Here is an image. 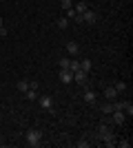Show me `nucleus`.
I'll use <instances>...</instances> for the list:
<instances>
[{
    "label": "nucleus",
    "mask_w": 133,
    "mask_h": 148,
    "mask_svg": "<svg viewBox=\"0 0 133 148\" xmlns=\"http://www.w3.org/2000/svg\"><path fill=\"white\" fill-rule=\"evenodd\" d=\"M25 144L29 148H38L40 144H42V133H40L38 128H29L25 133Z\"/></svg>",
    "instance_id": "nucleus-1"
},
{
    "label": "nucleus",
    "mask_w": 133,
    "mask_h": 148,
    "mask_svg": "<svg viewBox=\"0 0 133 148\" xmlns=\"http://www.w3.org/2000/svg\"><path fill=\"white\" fill-rule=\"evenodd\" d=\"M38 102H40V108L47 113L53 111V97L51 95H38Z\"/></svg>",
    "instance_id": "nucleus-2"
},
{
    "label": "nucleus",
    "mask_w": 133,
    "mask_h": 148,
    "mask_svg": "<svg viewBox=\"0 0 133 148\" xmlns=\"http://www.w3.org/2000/svg\"><path fill=\"white\" fill-rule=\"evenodd\" d=\"M58 77H60L62 84H71V82H73V71H69V69H60V71H58Z\"/></svg>",
    "instance_id": "nucleus-3"
},
{
    "label": "nucleus",
    "mask_w": 133,
    "mask_h": 148,
    "mask_svg": "<svg viewBox=\"0 0 133 148\" xmlns=\"http://www.w3.org/2000/svg\"><path fill=\"white\" fill-rule=\"evenodd\" d=\"M95 20H98V16H95V11H91V9H87V11L80 16V22H87V25H93Z\"/></svg>",
    "instance_id": "nucleus-4"
},
{
    "label": "nucleus",
    "mask_w": 133,
    "mask_h": 148,
    "mask_svg": "<svg viewBox=\"0 0 133 148\" xmlns=\"http://www.w3.org/2000/svg\"><path fill=\"white\" fill-rule=\"evenodd\" d=\"M82 99L87 102V104H95V102H98V95H95V91L84 88V91H82Z\"/></svg>",
    "instance_id": "nucleus-5"
},
{
    "label": "nucleus",
    "mask_w": 133,
    "mask_h": 148,
    "mask_svg": "<svg viewBox=\"0 0 133 148\" xmlns=\"http://www.w3.org/2000/svg\"><path fill=\"white\" fill-rule=\"evenodd\" d=\"M127 115H124V111H113V113H111V122H113V124H124V122H127Z\"/></svg>",
    "instance_id": "nucleus-6"
},
{
    "label": "nucleus",
    "mask_w": 133,
    "mask_h": 148,
    "mask_svg": "<svg viewBox=\"0 0 133 148\" xmlns=\"http://www.w3.org/2000/svg\"><path fill=\"white\" fill-rule=\"evenodd\" d=\"M64 49H67V53H71V56H76V58H78V53H80V44L73 42V40H69V42L64 44Z\"/></svg>",
    "instance_id": "nucleus-7"
},
{
    "label": "nucleus",
    "mask_w": 133,
    "mask_h": 148,
    "mask_svg": "<svg viewBox=\"0 0 133 148\" xmlns=\"http://www.w3.org/2000/svg\"><path fill=\"white\" fill-rule=\"evenodd\" d=\"M87 75L89 73H84V71H76V73H73V82L80 84V86H87Z\"/></svg>",
    "instance_id": "nucleus-8"
},
{
    "label": "nucleus",
    "mask_w": 133,
    "mask_h": 148,
    "mask_svg": "<svg viewBox=\"0 0 133 148\" xmlns=\"http://www.w3.org/2000/svg\"><path fill=\"white\" fill-rule=\"evenodd\" d=\"M102 144H104V146H109V148H113L115 146V135L113 133H111V130H109L107 135H102V139H100Z\"/></svg>",
    "instance_id": "nucleus-9"
},
{
    "label": "nucleus",
    "mask_w": 133,
    "mask_h": 148,
    "mask_svg": "<svg viewBox=\"0 0 133 148\" xmlns=\"http://www.w3.org/2000/svg\"><path fill=\"white\" fill-rule=\"evenodd\" d=\"M104 97H107L109 102H115V97H118V91H115L113 86H107V88H104Z\"/></svg>",
    "instance_id": "nucleus-10"
},
{
    "label": "nucleus",
    "mask_w": 133,
    "mask_h": 148,
    "mask_svg": "<svg viewBox=\"0 0 133 148\" xmlns=\"http://www.w3.org/2000/svg\"><path fill=\"white\" fill-rule=\"evenodd\" d=\"M25 97L29 99V102H36V99H38V88H29V91L25 93Z\"/></svg>",
    "instance_id": "nucleus-11"
},
{
    "label": "nucleus",
    "mask_w": 133,
    "mask_h": 148,
    "mask_svg": "<svg viewBox=\"0 0 133 148\" xmlns=\"http://www.w3.org/2000/svg\"><path fill=\"white\" fill-rule=\"evenodd\" d=\"M87 9H89V5H87V2H78V5L73 7V11H76L78 16H82V13L87 11Z\"/></svg>",
    "instance_id": "nucleus-12"
},
{
    "label": "nucleus",
    "mask_w": 133,
    "mask_h": 148,
    "mask_svg": "<svg viewBox=\"0 0 133 148\" xmlns=\"http://www.w3.org/2000/svg\"><path fill=\"white\" fill-rule=\"evenodd\" d=\"M129 104H131V102H127V99H122V102H113V111H124Z\"/></svg>",
    "instance_id": "nucleus-13"
},
{
    "label": "nucleus",
    "mask_w": 133,
    "mask_h": 148,
    "mask_svg": "<svg viewBox=\"0 0 133 148\" xmlns=\"http://www.w3.org/2000/svg\"><path fill=\"white\" fill-rule=\"evenodd\" d=\"M91 66H93V64H91V60H80V71L89 73V71H91Z\"/></svg>",
    "instance_id": "nucleus-14"
},
{
    "label": "nucleus",
    "mask_w": 133,
    "mask_h": 148,
    "mask_svg": "<svg viewBox=\"0 0 133 148\" xmlns=\"http://www.w3.org/2000/svg\"><path fill=\"white\" fill-rule=\"evenodd\" d=\"M100 111L104 113V115H111V113H113V102H107L104 106H100Z\"/></svg>",
    "instance_id": "nucleus-15"
},
{
    "label": "nucleus",
    "mask_w": 133,
    "mask_h": 148,
    "mask_svg": "<svg viewBox=\"0 0 133 148\" xmlns=\"http://www.w3.org/2000/svg\"><path fill=\"white\" fill-rule=\"evenodd\" d=\"M69 71H73V73L80 71V60H78V58H73V60L69 62Z\"/></svg>",
    "instance_id": "nucleus-16"
},
{
    "label": "nucleus",
    "mask_w": 133,
    "mask_h": 148,
    "mask_svg": "<svg viewBox=\"0 0 133 148\" xmlns=\"http://www.w3.org/2000/svg\"><path fill=\"white\" fill-rule=\"evenodd\" d=\"M115 91H118V93H127L129 91V86H127V82H118V84H115Z\"/></svg>",
    "instance_id": "nucleus-17"
},
{
    "label": "nucleus",
    "mask_w": 133,
    "mask_h": 148,
    "mask_svg": "<svg viewBox=\"0 0 133 148\" xmlns=\"http://www.w3.org/2000/svg\"><path fill=\"white\" fill-rule=\"evenodd\" d=\"M18 91L20 93H27V91H29V82H27V80H20L18 82Z\"/></svg>",
    "instance_id": "nucleus-18"
},
{
    "label": "nucleus",
    "mask_w": 133,
    "mask_h": 148,
    "mask_svg": "<svg viewBox=\"0 0 133 148\" xmlns=\"http://www.w3.org/2000/svg\"><path fill=\"white\" fill-rule=\"evenodd\" d=\"M58 29H67V27H69V18H58Z\"/></svg>",
    "instance_id": "nucleus-19"
},
{
    "label": "nucleus",
    "mask_w": 133,
    "mask_h": 148,
    "mask_svg": "<svg viewBox=\"0 0 133 148\" xmlns=\"http://www.w3.org/2000/svg\"><path fill=\"white\" fill-rule=\"evenodd\" d=\"M69 62H71V58H60V69H69Z\"/></svg>",
    "instance_id": "nucleus-20"
},
{
    "label": "nucleus",
    "mask_w": 133,
    "mask_h": 148,
    "mask_svg": "<svg viewBox=\"0 0 133 148\" xmlns=\"http://www.w3.org/2000/svg\"><path fill=\"white\" fill-rule=\"evenodd\" d=\"M64 13H67V18H71V20H73V18L78 16V13L73 11V7H71V9H64Z\"/></svg>",
    "instance_id": "nucleus-21"
},
{
    "label": "nucleus",
    "mask_w": 133,
    "mask_h": 148,
    "mask_svg": "<svg viewBox=\"0 0 133 148\" xmlns=\"http://www.w3.org/2000/svg\"><path fill=\"white\" fill-rule=\"evenodd\" d=\"M60 5H62V9H71V7H73V2H71V0H62Z\"/></svg>",
    "instance_id": "nucleus-22"
},
{
    "label": "nucleus",
    "mask_w": 133,
    "mask_h": 148,
    "mask_svg": "<svg viewBox=\"0 0 133 148\" xmlns=\"http://www.w3.org/2000/svg\"><path fill=\"white\" fill-rule=\"evenodd\" d=\"M115 144H118V142H115ZM118 146H122V148H129V146H131V142H129V139H122V142L118 144Z\"/></svg>",
    "instance_id": "nucleus-23"
},
{
    "label": "nucleus",
    "mask_w": 133,
    "mask_h": 148,
    "mask_svg": "<svg viewBox=\"0 0 133 148\" xmlns=\"http://www.w3.org/2000/svg\"><path fill=\"white\" fill-rule=\"evenodd\" d=\"M78 148H89V142L87 139H80V142H78Z\"/></svg>",
    "instance_id": "nucleus-24"
},
{
    "label": "nucleus",
    "mask_w": 133,
    "mask_h": 148,
    "mask_svg": "<svg viewBox=\"0 0 133 148\" xmlns=\"http://www.w3.org/2000/svg\"><path fill=\"white\" fill-rule=\"evenodd\" d=\"M0 36H2V38L7 36V27H2V29H0Z\"/></svg>",
    "instance_id": "nucleus-25"
},
{
    "label": "nucleus",
    "mask_w": 133,
    "mask_h": 148,
    "mask_svg": "<svg viewBox=\"0 0 133 148\" xmlns=\"http://www.w3.org/2000/svg\"><path fill=\"white\" fill-rule=\"evenodd\" d=\"M2 27H5V25H2V16H0V29H2Z\"/></svg>",
    "instance_id": "nucleus-26"
},
{
    "label": "nucleus",
    "mask_w": 133,
    "mask_h": 148,
    "mask_svg": "<svg viewBox=\"0 0 133 148\" xmlns=\"http://www.w3.org/2000/svg\"><path fill=\"white\" fill-rule=\"evenodd\" d=\"M0 69H2V64H0Z\"/></svg>",
    "instance_id": "nucleus-27"
}]
</instances>
